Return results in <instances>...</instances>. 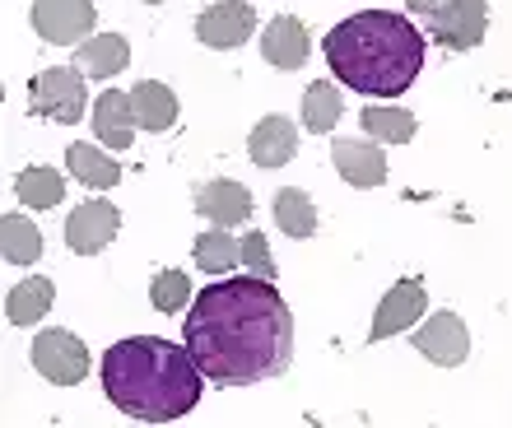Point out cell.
<instances>
[{
  "mask_svg": "<svg viewBox=\"0 0 512 428\" xmlns=\"http://www.w3.org/2000/svg\"><path fill=\"white\" fill-rule=\"evenodd\" d=\"M187 349L215 387H252L280 377L294 359V317L275 280L229 275L196 294L187 312Z\"/></svg>",
  "mask_w": 512,
  "mask_h": 428,
  "instance_id": "6da1fadb",
  "label": "cell"
},
{
  "mask_svg": "<svg viewBox=\"0 0 512 428\" xmlns=\"http://www.w3.org/2000/svg\"><path fill=\"white\" fill-rule=\"evenodd\" d=\"M205 373L187 345L159 335H126L103 349V391L126 419L173 424L201 405Z\"/></svg>",
  "mask_w": 512,
  "mask_h": 428,
  "instance_id": "7a4b0ae2",
  "label": "cell"
},
{
  "mask_svg": "<svg viewBox=\"0 0 512 428\" xmlns=\"http://www.w3.org/2000/svg\"><path fill=\"white\" fill-rule=\"evenodd\" d=\"M326 66L359 94L396 98L424 70V38L410 19L391 10H364L326 33Z\"/></svg>",
  "mask_w": 512,
  "mask_h": 428,
  "instance_id": "3957f363",
  "label": "cell"
},
{
  "mask_svg": "<svg viewBox=\"0 0 512 428\" xmlns=\"http://www.w3.org/2000/svg\"><path fill=\"white\" fill-rule=\"evenodd\" d=\"M28 107L33 117H47V121H80L84 117V70H70V66H52L28 80Z\"/></svg>",
  "mask_w": 512,
  "mask_h": 428,
  "instance_id": "277c9868",
  "label": "cell"
},
{
  "mask_svg": "<svg viewBox=\"0 0 512 428\" xmlns=\"http://www.w3.org/2000/svg\"><path fill=\"white\" fill-rule=\"evenodd\" d=\"M33 368H38L52 387H75L89 377V345L80 335H70L66 326L33 335Z\"/></svg>",
  "mask_w": 512,
  "mask_h": 428,
  "instance_id": "5b68a950",
  "label": "cell"
},
{
  "mask_svg": "<svg viewBox=\"0 0 512 428\" xmlns=\"http://www.w3.org/2000/svg\"><path fill=\"white\" fill-rule=\"evenodd\" d=\"M94 24H98L94 0H33V28L52 47L94 38Z\"/></svg>",
  "mask_w": 512,
  "mask_h": 428,
  "instance_id": "8992f818",
  "label": "cell"
},
{
  "mask_svg": "<svg viewBox=\"0 0 512 428\" xmlns=\"http://www.w3.org/2000/svg\"><path fill=\"white\" fill-rule=\"evenodd\" d=\"M489 28V0H443L433 14V38L447 52H471L485 42Z\"/></svg>",
  "mask_w": 512,
  "mask_h": 428,
  "instance_id": "52a82bcc",
  "label": "cell"
},
{
  "mask_svg": "<svg viewBox=\"0 0 512 428\" xmlns=\"http://www.w3.org/2000/svg\"><path fill=\"white\" fill-rule=\"evenodd\" d=\"M415 349L438 368H461L466 354H471V331L457 312H433L429 321H419V331L410 335Z\"/></svg>",
  "mask_w": 512,
  "mask_h": 428,
  "instance_id": "ba28073f",
  "label": "cell"
},
{
  "mask_svg": "<svg viewBox=\"0 0 512 428\" xmlns=\"http://www.w3.org/2000/svg\"><path fill=\"white\" fill-rule=\"evenodd\" d=\"M117 228H122V214H117V205L112 201H84L70 210L66 219V247L75 256H98L103 247H108L112 238H117Z\"/></svg>",
  "mask_w": 512,
  "mask_h": 428,
  "instance_id": "9c48e42d",
  "label": "cell"
},
{
  "mask_svg": "<svg viewBox=\"0 0 512 428\" xmlns=\"http://www.w3.org/2000/svg\"><path fill=\"white\" fill-rule=\"evenodd\" d=\"M424 308H429V298H424V280L391 284L387 298H382V308H378V317H373V331H368V340L378 345V340H391V335L410 331V326L424 317Z\"/></svg>",
  "mask_w": 512,
  "mask_h": 428,
  "instance_id": "30bf717a",
  "label": "cell"
},
{
  "mask_svg": "<svg viewBox=\"0 0 512 428\" xmlns=\"http://www.w3.org/2000/svg\"><path fill=\"white\" fill-rule=\"evenodd\" d=\"M252 28H256L252 5H247V0H224V5L205 10L201 19H196V38H201L205 47L233 52V47H243V42L252 38Z\"/></svg>",
  "mask_w": 512,
  "mask_h": 428,
  "instance_id": "8fae6325",
  "label": "cell"
},
{
  "mask_svg": "<svg viewBox=\"0 0 512 428\" xmlns=\"http://www.w3.org/2000/svg\"><path fill=\"white\" fill-rule=\"evenodd\" d=\"M331 159H336V173L359 191H373L387 182V154L378 140H336Z\"/></svg>",
  "mask_w": 512,
  "mask_h": 428,
  "instance_id": "7c38bea8",
  "label": "cell"
},
{
  "mask_svg": "<svg viewBox=\"0 0 512 428\" xmlns=\"http://www.w3.org/2000/svg\"><path fill=\"white\" fill-rule=\"evenodd\" d=\"M196 214L210 219L215 228H233V224H247L252 219V191L219 177V182H205L196 187Z\"/></svg>",
  "mask_w": 512,
  "mask_h": 428,
  "instance_id": "4fadbf2b",
  "label": "cell"
},
{
  "mask_svg": "<svg viewBox=\"0 0 512 428\" xmlns=\"http://www.w3.org/2000/svg\"><path fill=\"white\" fill-rule=\"evenodd\" d=\"M308 52H312V42H308V28H303V19H294V14H275V19L266 24L261 56H266L275 70H303Z\"/></svg>",
  "mask_w": 512,
  "mask_h": 428,
  "instance_id": "5bb4252c",
  "label": "cell"
},
{
  "mask_svg": "<svg viewBox=\"0 0 512 428\" xmlns=\"http://www.w3.org/2000/svg\"><path fill=\"white\" fill-rule=\"evenodd\" d=\"M89 117H94V135L103 140V149H131V140H135L131 94H122V89H103Z\"/></svg>",
  "mask_w": 512,
  "mask_h": 428,
  "instance_id": "9a60e30c",
  "label": "cell"
},
{
  "mask_svg": "<svg viewBox=\"0 0 512 428\" xmlns=\"http://www.w3.org/2000/svg\"><path fill=\"white\" fill-rule=\"evenodd\" d=\"M247 154L261 168H284V163L298 154V131L289 117H261L252 126V140H247Z\"/></svg>",
  "mask_w": 512,
  "mask_h": 428,
  "instance_id": "2e32d148",
  "label": "cell"
},
{
  "mask_svg": "<svg viewBox=\"0 0 512 428\" xmlns=\"http://www.w3.org/2000/svg\"><path fill=\"white\" fill-rule=\"evenodd\" d=\"M131 66V42L122 33H98V38H84L80 52H75V70L94 75V80H112Z\"/></svg>",
  "mask_w": 512,
  "mask_h": 428,
  "instance_id": "e0dca14e",
  "label": "cell"
},
{
  "mask_svg": "<svg viewBox=\"0 0 512 428\" xmlns=\"http://www.w3.org/2000/svg\"><path fill=\"white\" fill-rule=\"evenodd\" d=\"M131 107H135V126L140 131H168L177 121V94L168 89V84H159V80H140L131 89Z\"/></svg>",
  "mask_w": 512,
  "mask_h": 428,
  "instance_id": "ac0fdd59",
  "label": "cell"
},
{
  "mask_svg": "<svg viewBox=\"0 0 512 428\" xmlns=\"http://www.w3.org/2000/svg\"><path fill=\"white\" fill-rule=\"evenodd\" d=\"M52 303H56V284L47 280V275H33V280L10 289V298H5V321H10V326H33V321H42L52 312Z\"/></svg>",
  "mask_w": 512,
  "mask_h": 428,
  "instance_id": "d6986e66",
  "label": "cell"
},
{
  "mask_svg": "<svg viewBox=\"0 0 512 428\" xmlns=\"http://www.w3.org/2000/svg\"><path fill=\"white\" fill-rule=\"evenodd\" d=\"M66 168H70V177H75V182H84V187H94V191H108V187H117V182H122V163L108 159L103 149L84 145V140L66 149Z\"/></svg>",
  "mask_w": 512,
  "mask_h": 428,
  "instance_id": "ffe728a7",
  "label": "cell"
},
{
  "mask_svg": "<svg viewBox=\"0 0 512 428\" xmlns=\"http://www.w3.org/2000/svg\"><path fill=\"white\" fill-rule=\"evenodd\" d=\"M191 256L210 275H229L233 266H243V238H233L229 228H210V233L191 242Z\"/></svg>",
  "mask_w": 512,
  "mask_h": 428,
  "instance_id": "44dd1931",
  "label": "cell"
},
{
  "mask_svg": "<svg viewBox=\"0 0 512 428\" xmlns=\"http://www.w3.org/2000/svg\"><path fill=\"white\" fill-rule=\"evenodd\" d=\"M0 256L10 266H28L42 256V228L28 214H5L0 219Z\"/></svg>",
  "mask_w": 512,
  "mask_h": 428,
  "instance_id": "7402d4cb",
  "label": "cell"
},
{
  "mask_svg": "<svg viewBox=\"0 0 512 428\" xmlns=\"http://www.w3.org/2000/svg\"><path fill=\"white\" fill-rule=\"evenodd\" d=\"M14 191H19V201H24L28 210H56V205L66 201V177L56 173V168H47V163H38V168H24V173H19Z\"/></svg>",
  "mask_w": 512,
  "mask_h": 428,
  "instance_id": "603a6c76",
  "label": "cell"
},
{
  "mask_svg": "<svg viewBox=\"0 0 512 428\" xmlns=\"http://www.w3.org/2000/svg\"><path fill=\"white\" fill-rule=\"evenodd\" d=\"M415 131L419 121L405 107H364V135L378 145H405V140H415Z\"/></svg>",
  "mask_w": 512,
  "mask_h": 428,
  "instance_id": "cb8c5ba5",
  "label": "cell"
},
{
  "mask_svg": "<svg viewBox=\"0 0 512 428\" xmlns=\"http://www.w3.org/2000/svg\"><path fill=\"white\" fill-rule=\"evenodd\" d=\"M275 224L289 238H312L317 233V210H312L308 191H298V187L275 191Z\"/></svg>",
  "mask_w": 512,
  "mask_h": 428,
  "instance_id": "d4e9b609",
  "label": "cell"
},
{
  "mask_svg": "<svg viewBox=\"0 0 512 428\" xmlns=\"http://www.w3.org/2000/svg\"><path fill=\"white\" fill-rule=\"evenodd\" d=\"M340 89L336 84H326V80H317V84H308V94H303V126H308L312 135H326L331 126L340 121Z\"/></svg>",
  "mask_w": 512,
  "mask_h": 428,
  "instance_id": "484cf974",
  "label": "cell"
},
{
  "mask_svg": "<svg viewBox=\"0 0 512 428\" xmlns=\"http://www.w3.org/2000/svg\"><path fill=\"white\" fill-rule=\"evenodd\" d=\"M149 298H154V312L173 317V312L191 298V280L182 275V270H159V275H154V284H149Z\"/></svg>",
  "mask_w": 512,
  "mask_h": 428,
  "instance_id": "4316f807",
  "label": "cell"
},
{
  "mask_svg": "<svg viewBox=\"0 0 512 428\" xmlns=\"http://www.w3.org/2000/svg\"><path fill=\"white\" fill-rule=\"evenodd\" d=\"M243 266L256 280H275V261H270V242L266 233H247L243 238Z\"/></svg>",
  "mask_w": 512,
  "mask_h": 428,
  "instance_id": "83f0119b",
  "label": "cell"
},
{
  "mask_svg": "<svg viewBox=\"0 0 512 428\" xmlns=\"http://www.w3.org/2000/svg\"><path fill=\"white\" fill-rule=\"evenodd\" d=\"M415 14H438V0H405Z\"/></svg>",
  "mask_w": 512,
  "mask_h": 428,
  "instance_id": "f1b7e54d",
  "label": "cell"
},
{
  "mask_svg": "<svg viewBox=\"0 0 512 428\" xmlns=\"http://www.w3.org/2000/svg\"><path fill=\"white\" fill-rule=\"evenodd\" d=\"M145 5H163V0H145Z\"/></svg>",
  "mask_w": 512,
  "mask_h": 428,
  "instance_id": "f546056e",
  "label": "cell"
}]
</instances>
